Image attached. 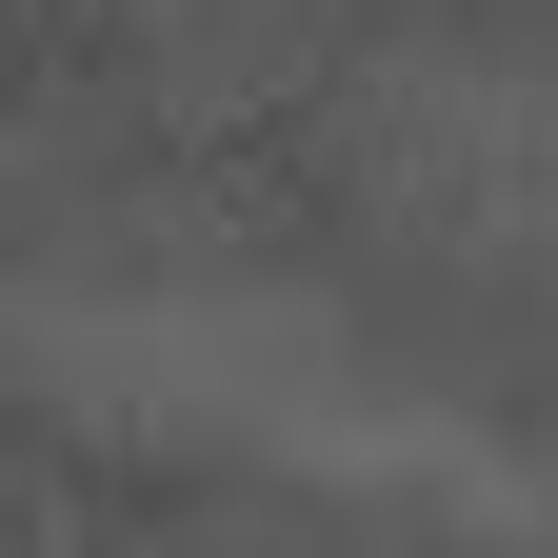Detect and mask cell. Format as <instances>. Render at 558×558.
<instances>
[{
	"mask_svg": "<svg viewBox=\"0 0 558 558\" xmlns=\"http://www.w3.org/2000/svg\"><path fill=\"white\" fill-rule=\"evenodd\" d=\"M339 199L439 279H558V60L538 40H399L339 100Z\"/></svg>",
	"mask_w": 558,
	"mask_h": 558,
	"instance_id": "6da1fadb",
	"label": "cell"
}]
</instances>
